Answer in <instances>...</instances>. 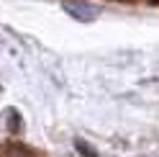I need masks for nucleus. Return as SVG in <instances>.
Returning a JSON list of instances; mask_svg holds the SVG:
<instances>
[{"instance_id": "f257e3e1", "label": "nucleus", "mask_w": 159, "mask_h": 157, "mask_svg": "<svg viewBox=\"0 0 159 157\" xmlns=\"http://www.w3.org/2000/svg\"><path fill=\"white\" fill-rule=\"evenodd\" d=\"M5 157H41V155L21 142H11V144H5Z\"/></svg>"}]
</instances>
